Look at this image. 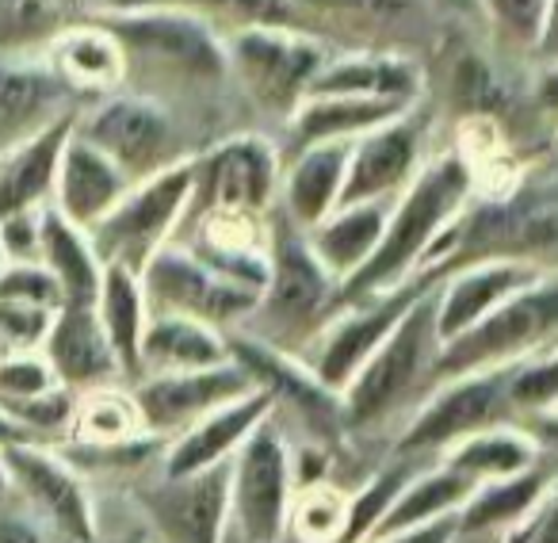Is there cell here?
Wrapping results in <instances>:
<instances>
[{
	"instance_id": "7dc6e473",
	"label": "cell",
	"mask_w": 558,
	"mask_h": 543,
	"mask_svg": "<svg viewBox=\"0 0 558 543\" xmlns=\"http://www.w3.org/2000/svg\"><path fill=\"white\" fill-rule=\"evenodd\" d=\"M303 12H322V16H344V20H405L421 9L417 0H295Z\"/></svg>"
},
{
	"instance_id": "d590c367",
	"label": "cell",
	"mask_w": 558,
	"mask_h": 543,
	"mask_svg": "<svg viewBox=\"0 0 558 543\" xmlns=\"http://www.w3.org/2000/svg\"><path fill=\"white\" fill-rule=\"evenodd\" d=\"M444 463L482 486V482L512 479V474L532 471L539 463V451H535L532 436L517 421H505V425H489L482 433L466 436V441L451 444L444 451Z\"/></svg>"
},
{
	"instance_id": "f1b7e54d",
	"label": "cell",
	"mask_w": 558,
	"mask_h": 543,
	"mask_svg": "<svg viewBox=\"0 0 558 543\" xmlns=\"http://www.w3.org/2000/svg\"><path fill=\"white\" fill-rule=\"evenodd\" d=\"M226 360H230V345L222 329L184 318V314H149L146 337H142V375L199 372V367H218Z\"/></svg>"
},
{
	"instance_id": "d6986e66",
	"label": "cell",
	"mask_w": 558,
	"mask_h": 543,
	"mask_svg": "<svg viewBox=\"0 0 558 543\" xmlns=\"http://www.w3.org/2000/svg\"><path fill=\"white\" fill-rule=\"evenodd\" d=\"M271 413H276V402L264 390H248V395L218 406L215 413L199 418L195 425H187L184 433H177L165 444L161 474L165 479H187V474L226 467Z\"/></svg>"
},
{
	"instance_id": "db71d44e",
	"label": "cell",
	"mask_w": 558,
	"mask_h": 543,
	"mask_svg": "<svg viewBox=\"0 0 558 543\" xmlns=\"http://www.w3.org/2000/svg\"><path fill=\"white\" fill-rule=\"evenodd\" d=\"M81 9H88L93 20H111V16H126V12L146 9V0H77Z\"/></svg>"
},
{
	"instance_id": "cb8c5ba5",
	"label": "cell",
	"mask_w": 558,
	"mask_h": 543,
	"mask_svg": "<svg viewBox=\"0 0 558 543\" xmlns=\"http://www.w3.org/2000/svg\"><path fill=\"white\" fill-rule=\"evenodd\" d=\"M134 180L111 161L108 154L85 142L77 131L65 142L62 165H58V180H54V200L50 207L62 218H70L81 230H93L126 192H131Z\"/></svg>"
},
{
	"instance_id": "7402d4cb",
	"label": "cell",
	"mask_w": 558,
	"mask_h": 543,
	"mask_svg": "<svg viewBox=\"0 0 558 543\" xmlns=\"http://www.w3.org/2000/svg\"><path fill=\"white\" fill-rule=\"evenodd\" d=\"M77 131V111H62L47 126L0 149V222L24 210H43L54 200L65 142Z\"/></svg>"
},
{
	"instance_id": "9a60e30c",
	"label": "cell",
	"mask_w": 558,
	"mask_h": 543,
	"mask_svg": "<svg viewBox=\"0 0 558 543\" xmlns=\"http://www.w3.org/2000/svg\"><path fill=\"white\" fill-rule=\"evenodd\" d=\"M12 494H20L39 520L70 543H96V509L81 471L47 444H9L0 448Z\"/></svg>"
},
{
	"instance_id": "83f0119b",
	"label": "cell",
	"mask_w": 558,
	"mask_h": 543,
	"mask_svg": "<svg viewBox=\"0 0 558 543\" xmlns=\"http://www.w3.org/2000/svg\"><path fill=\"white\" fill-rule=\"evenodd\" d=\"M410 108L413 104L372 100V96H306L288 119L291 149L318 146V142H356Z\"/></svg>"
},
{
	"instance_id": "b9f144b4",
	"label": "cell",
	"mask_w": 558,
	"mask_h": 543,
	"mask_svg": "<svg viewBox=\"0 0 558 543\" xmlns=\"http://www.w3.org/2000/svg\"><path fill=\"white\" fill-rule=\"evenodd\" d=\"M0 299L35 303L47 306V311H62L65 306L62 288H58V280L43 261H12L9 268L0 272Z\"/></svg>"
},
{
	"instance_id": "4dcf8cb0",
	"label": "cell",
	"mask_w": 558,
	"mask_h": 543,
	"mask_svg": "<svg viewBox=\"0 0 558 543\" xmlns=\"http://www.w3.org/2000/svg\"><path fill=\"white\" fill-rule=\"evenodd\" d=\"M39 261L47 264L50 276L58 280L65 303H77V306L96 303L104 280V261L96 256L88 230H81L70 218H62L50 203L39 215Z\"/></svg>"
},
{
	"instance_id": "f907efd6",
	"label": "cell",
	"mask_w": 558,
	"mask_h": 543,
	"mask_svg": "<svg viewBox=\"0 0 558 543\" xmlns=\"http://www.w3.org/2000/svg\"><path fill=\"white\" fill-rule=\"evenodd\" d=\"M520 429L532 436V444H535L539 456L558 459V406L555 410H543V413H527Z\"/></svg>"
},
{
	"instance_id": "c3c4849f",
	"label": "cell",
	"mask_w": 558,
	"mask_h": 543,
	"mask_svg": "<svg viewBox=\"0 0 558 543\" xmlns=\"http://www.w3.org/2000/svg\"><path fill=\"white\" fill-rule=\"evenodd\" d=\"M39 215L43 210H24L0 222V249L12 261H39Z\"/></svg>"
},
{
	"instance_id": "6da1fadb",
	"label": "cell",
	"mask_w": 558,
	"mask_h": 543,
	"mask_svg": "<svg viewBox=\"0 0 558 543\" xmlns=\"http://www.w3.org/2000/svg\"><path fill=\"white\" fill-rule=\"evenodd\" d=\"M474 195H478L474 177L456 149L428 157L413 177V184L390 203L387 230H383V241L372 253V261L337 288V306L379 295V291H390L410 276H417L421 268L444 264V245H448L451 226L463 218Z\"/></svg>"
},
{
	"instance_id": "5b68a950",
	"label": "cell",
	"mask_w": 558,
	"mask_h": 543,
	"mask_svg": "<svg viewBox=\"0 0 558 543\" xmlns=\"http://www.w3.org/2000/svg\"><path fill=\"white\" fill-rule=\"evenodd\" d=\"M329 58L333 50L326 39L291 24H245L226 35L230 77H238L264 111L283 119L311 96Z\"/></svg>"
},
{
	"instance_id": "603a6c76",
	"label": "cell",
	"mask_w": 558,
	"mask_h": 543,
	"mask_svg": "<svg viewBox=\"0 0 558 543\" xmlns=\"http://www.w3.org/2000/svg\"><path fill=\"white\" fill-rule=\"evenodd\" d=\"M43 357L54 367L58 383L77 395L96 387H111L119 379V360L111 352L104 326L96 318V306H77L65 303L54 314V326H50L47 341H43Z\"/></svg>"
},
{
	"instance_id": "8d00e7d4",
	"label": "cell",
	"mask_w": 558,
	"mask_h": 543,
	"mask_svg": "<svg viewBox=\"0 0 558 543\" xmlns=\"http://www.w3.org/2000/svg\"><path fill=\"white\" fill-rule=\"evenodd\" d=\"M70 436H73V444L104 448V444H126L149 433H146V425H142V413H138V406H134L131 390L96 387L77 398V418H73Z\"/></svg>"
},
{
	"instance_id": "ee69618b",
	"label": "cell",
	"mask_w": 558,
	"mask_h": 543,
	"mask_svg": "<svg viewBox=\"0 0 558 543\" xmlns=\"http://www.w3.org/2000/svg\"><path fill=\"white\" fill-rule=\"evenodd\" d=\"M50 387H58V375L43 352H12L0 360V406L24 402Z\"/></svg>"
},
{
	"instance_id": "d6a6232c",
	"label": "cell",
	"mask_w": 558,
	"mask_h": 543,
	"mask_svg": "<svg viewBox=\"0 0 558 543\" xmlns=\"http://www.w3.org/2000/svg\"><path fill=\"white\" fill-rule=\"evenodd\" d=\"M474 490H478V482L451 471L448 463H436V467H428V471H417L402 486V494L395 497L387 517L375 524V532L367 543H383L398 532H410V528L433 524V520H440V517H456V512L471 502Z\"/></svg>"
},
{
	"instance_id": "1f68e13d",
	"label": "cell",
	"mask_w": 558,
	"mask_h": 543,
	"mask_svg": "<svg viewBox=\"0 0 558 543\" xmlns=\"http://www.w3.org/2000/svg\"><path fill=\"white\" fill-rule=\"evenodd\" d=\"M50 70L73 88H88V93H116L126 81V50L104 24H77L65 27L50 47Z\"/></svg>"
},
{
	"instance_id": "6f0895ef",
	"label": "cell",
	"mask_w": 558,
	"mask_h": 543,
	"mask_svg": "<svg viewBox=\"0 0 558 543\" xmlns=\"http://www.w3.org/2000/svg\"><path fill=\"white\" fill-rule=\"evenodd\" d=\"M226 543H241L238 535H233V528H230V532H226Z\"/></svg>"
},
{
	"instance_id": "816d5d0a",
	"label": "cell",
	"mask_w": 558,
	"mask_h": 543,
	"mask_svg": "<svg viewBox=\"0 0 558 543\" xmlns=\"http://www.w3.org/2000/svg\"><path fill=\"white\" fill-rule=\"evenodd\" d=\"M524 543H558V486H550V494L543 497V505L535 509V517L527 520V540Z\"/></svg>"
},
{
	"instance_id": "5bb4252c",
	"label": "cell",
	"mask_w": 558,
	"mask_h": 543,
	"mask_svg": "<svg viewBox=\"0 0 558 543\" xmlns=\"http://www.w3.org/2000/svg\"><path fill=\"white\" fill-rule=\"evenodd\" d=\"M226 345H230V360L241 364V372L253 379V387L271 395L276 413H295L303 425H311L318 433V441H333V436L349 433L344 429L341 395L333 387H326L299 352L276 349V345L260 341V337L245 334V329H230Z\"/></svg>"
},
{
	"instance_id": "8992f818",
	"label": "cell",
	"mask_w": 558,
	"mask_h": 543,
	"mask_svg": "<svg viewBox=\"0 0 558 543\" xmlns=\"http://www.w3.org/2000/svg\"><path fill=\"white\" fill-rule=\"evenodd\" d=\"M558 337V268L543 272L532 288L505 299L494 314L448 341L436 357L433 379L486 372V367H509L532 352L555 345Z\"/></svg>"
},
{
	"instance_id": "d4e9b609",
	"label": "cell",
	"mask_w": 558,
	"mask_h": 543,
	"mask_svg": "<svg viewBox=\"0 0 558 543\" xmlns=\"http://www.w3.org/2000/svg\"><path fill=\"white\" fill-rule=\"evenodd\" d=\"M352 142H318V146L295 149L291 165H283L279 180V215L295 222L299 230H314L322 218L341 207L344 177H349Z\"/></svg>"
},
{
	"instance_id": "f546056e",
	"label": "cell",
	"mask_w": 558,
	"mask_h": 543,
	"mask_svg": "<svg viewBox=\"0 0 558 543\" xmlns=\"http://www.w3.org/2000/svg\"><path fill=\"white\" fill-rule=\"evenodd\" d=\"M96 318L104 326L119 372L126 379H142V337L149 326V303L142 291V276L123 264H104L100 295H96Z\"/></svg>"
},
{
	"instance_id": "e575fe53",
	"label": "cell",
	"mask_w": 558,
	"mask_h": 543,
	"mask_svg": "<svg viewBox=\"0 0 558 543\" xmlns=\"http://www.w3.org/2000/svg\"><path fill=\"white\" fill-rule=\"evenodd\" d=\"M555 479L543 471L539 463L524 474L512 479L482 482L471 494V502L459 509V532H497V528H520L524 520H532L527 512H535L543 505V497L550 494Z\"/></svg>"
},
{
	"instance_id": "30bf717a",
	"label": "cell",
	"mask_w": 558,
	"mask_h": 543,
	"mask_svg": "<svg viewBox=\"0 0 558 543\" xmlns=\"http://www.w3.org/2000/svg\"><path fill=\"white\" fill-rule=\"evenodd\" d=\"M138 276L149 314H184V318L207 322L222 334L245 326L260 303L256 291L218 276L184 241H169L165 249H157Z\"/></svg>"
},
{
	"instance_id": "8fae6325",
	"label": "cell",
	"mask_w": 558,
	"mask_h": 543,
	"mask_svg": "<svg viewBox=\"0 0 558 543\" xmlns=\"http://www.w3.org/2000/svg\"><path fill=\"white\" fill-rule=\"evenodd\" d=\"M77 134L108 154L134 184L187 157L180 154L177 119L169 108L142 93H108L93 111L77 116Z\"/></svg>"
},
{
	"instance_id": "9c48e42d",
	"label": "cell",
	"mask_w": 558,
	"mask_h": 543,
	"mask_svg": "<svg viewBox=\"0 0 558 543\" xmlns=\"http://www.w3.org/2000/svg\"><path fill=\"white\" fill-rule=\"evenodd\" d=\"M104 24L126 50V62H146L154 70L177 73L195 85H218L230 77L226 35L215 24L184 9H138L126 16L93 20Z\"/></svg>"
},
{
	"instance_id": "484cf974",
	"label": "cell",
	"mask_w": 558,
	"mask_h": 543,
	"mask_svg": "<svg viewBox=\"0 0 558 543\" xmlns=\"http://www.w3.org/2000/svg\"><path fill=\"white\" fill-rule=\"evenodd\" d=\"M311 96H372V100L421 104L425 70L398 50H344L322 65Z\"/></svg>"
},
{
	"instance_id": "60d3db41",
	"label": "cell",
	"mask_w": 558,
	"mask_h": 543,
	"mask_svg": "<svg viewBox=\"0 0 558 543\" xmlns=\"http://www.w3.org/2000/svg\"><path fill=\"white\" fill-rule=\"evenodd\" d=\"M77 390L70 387H50L35 398H24V402H9L0 406V410L9 413L16 425H24L27 433L35 436L39 444L54 441V436H65L73 429V418H77Z\"/></svg>"
},
{
	"instance_id": "7bdbcfd3",
	"label": "cell",
	"mask_w": 558,
	"mask_h": 543,
	"mask_svg": "<svg viewBox=\"0 0 558 543\" xmlns=\"http://www.w3.org/2000/svg\"><path fill=\"white\" fill-rule=\"evenodd\" d=\"M451 93H456V100L471 116H486V119H494L497 100H505L501 81H497V73L478 55H463L451 65Z\"/></svg>"
},
{
	"instance_id": "f6af8a7d",
	"label": "cell",
	"mask_w": 558,
	"mask_h": 543,
	"mask_svg": "<svg viewBox=\"0 0 558 543\" xmlns=\"http://www.w3.org/2000/svg\"><path fill=\"white\" fill-rule=\"evenodd\" d=\"M550 4L555 0H482V9L489 12V20L512 43H524V47H539L550 20Z\"/></svg>"
},
{
	"instance_id": "f35d334b",
	"label": "cell",
	"mask_w": 558,
	"mask_h": 543,
	"mask_svg": "<svg viewBox=\"0 0 558 543\" xmlns=\"http://www.w3.org/2000/svg\"><path fill=\"white\" fill-rule=\"evenodd\" d=\"M512 413H543L558 406V345L532 352V357L517 360L509 367V383H505Z\"/></svg>"
},
{
	"instance_id": "3957f363",
	"label": "cell",
	"mask_w": 558,
	"mask_h": 543,
	"mask_svg": "<svg viewBox=\"0 0 558 543\" xmlns=\"http://www.w3.org/2000/svg\"><path fill=\"white\" fill-rule=\"evenodd\" d=\"M444 341L436 329V291H428L410 314L395 326V334L372 352L364 367L341 390L344 429L379 425L395 410H402L436 372Z\"/></svg>"
},
{
	"instance_id": "44dd1931",
	"label": "cell",
	"mask_w": 558,
	"mask_h": 543,
	"mask_svg": "<svg viewBox=\"0 0 558 543\" xmlns=\"http://www.w3.org/2000/svg\"><path fill=\"white\" fill-rule=\"evenodd\" d=\"M187 222V218H184ZM195 233L184 241L203 264L226 276V280L241 283V288L260 295L268 283V215H248V210H203L192 215Z\"/></svg>"
},
{
	"instance_id": "7c38bea8",
	"label": "cell",
	"mask_w": 558,
	"mask_h": 543,
	"mask_svg": "<svg viewBox=\"0 0 558 543\" xmlns=\"http://www.w3.org/2000/svg\"><path fill=\"white\" fill-rule=\"evenodd\" d=\"M509 367H486V372L440 379V387H433V395L421 402V410L398 436V456H433V451L444 456L451 444L489 425H505L512 418L509 395H505Z\"/></svg>"
},
{
	"instance_id": "7a4b0ae2",
	"label": "cell",
	"mask_w": 558,
	"mask_h": 543,
	"mask_svg": "<svg viewBox=\"0 0 558 543\" xmlns=\"http://www.w3.org/2000/svg\"><path fill=\"white\" fill-rule=\"evenodd\" d=\"M268 283L260 291L253 318L245 322V334L276 345V349L295 352V345H306L337 306L341 283L329 276V268L318 261V253L306 241V230L288 222L283 215L268 218Z\"/></svg>"
},
{
	"instance_id": "681fc988",
	"label": "cell",
	"mask_w": 558,
	"mask_h": 543,
	"mask_svg": "<svg viewBox=\"0 0 558 543\" xmlns=\"http://www.w3.org/2000/svg\"><path fill=\"white\" fill-rule=\"evenodd\" d=\"M0 543H47V535H43V524L32 509H16L4 497L0 502Z\"/></svg>"
},
{
	"instance_id": "4316f807",
	"label": "cell",
	"mask_w": 558,
	"mask_h": 543,
	"mask_svg": "<svg viewBox=\"0 0 558 543\" xmlns=\"http://www.w3.org/2000/svg\"><path fill=\"white\" fill-rule=\"evenodd\" d=\"M390 203L395 200H375V203H344L329 218H322L314 230H306V241L318 253V261L329 268L337 283L352 280L372 253L379 249L383 230H387Z\"/></svg>"
},
{
	"instance_id": "e0dca14e",
	"label": "cell",
	"mask_w": 558,
	"mask_h": 543,
	"mask_svg": "<svg viewBox=\"0 0 558 543\" xmlns=\"http://www.w3.org/2000/svg\"><path fill=\"white\" fill-rule=\"evenodd\" d=\"M428 138V119L421 104L402 111L390 123L367 131L364 138L352 142L349 154V177H344V203H375V200H398L413 177L421 172Z\"/></svg>"
},
{
	"instance_id": "ab89813d",
	"label": "cell",
	"mask_w": 558,
	"mask_h": 543,
	"mask_svg": "<svg viewBox=\"0 0 558 543\" xmlns=\"http://www.w3.org/2000/svg\"><path fill=\"white\" fill-rule=\"evenodd\" d=\"M146 9H184L195 16H226L245 24H291L299 27V4L295 0H146Z\"/></svg>"
},
{
	"instance_id": "4fadbf2b",
	"label": "cell",
	"mask_w": 558,
	"mask_h": 543,
	"mask_svg": "<svg viewBox=\"0 0 558 543\" xmlns=\"http://www.w3.org/2000/svg\"><path fill=\"white\" fill-rule=\"evenodd\" d=\"M283 180V157L264 134H230L192 157V207L203 210H248L271 215Z\"/></svg>"
},
{
	"instance_id": "bcb514c9",
	"label": "cell",
	"mask_w": 558,
	"mask_h": 543,
	"mask_svg": "<svg viewBox=\"0 0 558 543\" xmlns=\"http://www.w3.org/2000/svg\"><path fill=\"white\" fill-rule=\"evenodd\" d=\"M54 314L58 311H47V306L0 299V337L12 352H39L54 326Z\"/></svg>"
},
{
	"instance_id": "ffe728a7",
	"label": "cell",
	"mask_w": 558,
	"mask_h": 543,
	"mask_svg": "<svg viewBox=\"0 0 558 543\" xmlns=\"http://www.w3.org/2000/svg\"><path fill=\"white\" fill-rule=\"evenodd\" d=\"M543 272L547 268H539V264L509 261V256L456 264L444 276L440 288H436V329H440V341L448 345L471 326H478L505 299L532 288Z\"/></svg>"
},
{
	"instance_id": "52a82bcc",
	"label": "cell",
	"mask_w": 558,
	"mask_h": 543,
	"mask_svg": "<svg viewBox=\"0 0 558 543\" xmlns=\"http://www.w3.org/2000/svg\"><path fill=\"white\" fill-rule=\"evenodd\" d=\"M192 207V157L131 184V192L88 230L104 264L142 272L157 249H165L184 226Z\"/></svg>"
},
{
	"instance_id": "277c9868",
	"label": "cell",
	"mask_w": 558,
	"mask_h": 543,
	"mask_svg": "<svg viewBox=\"0 0 558 543\" xmlns=\"http://www.w3.org/2000/svg\"><path fill=\"white\" fill-rule=\"evenodd\" d=\"M448 264H433V268H421L417 276H410L405 283L379 295L356 299V303L337 306L326 318V326L303 345V360L311 364V372L318 375L326 387H333L341 395L352 383V375L372 360V352L395 334V326L428 295L444 283L448 276Z\"/></svg>"
},
{
	"instance_id": "ac0fdd59",
	"label": "cell",
	"mask_w": 558,
	"mask_h": 543,
	"mask_svg": "<svg viewBox=\"0 0 558 543\" xmlns=\"http://www.w3.org/2000/svg\"><path fill=\"white\" fill-rule=\"evenodd\" d=\"M165 543H226L230 532V463L187 479L154 482L138 494Z\"/></svg>"
},
{
	"instance_id": "f5cc1de1",
	"label": "cell",
	"mask_w": 558,
	"mask_h": 543,
	"mask_svg": "<svg viewBox=\"0 0 558 543\" xmlns=\"http://www.w3.org/2000/svg\"><path fill=\"white\" fill-rule=\"evenodd\" d=\"M459 535V512L456 517H440L433 524H421V528H410V532H398L383 543H451Z\"/></svg>"
},
{
	"instance_id": "11a10c76",
	"label": "cell",
	"mask_w": 558,
	"mask_h": 543,
	"mask_svg": "<svg viewBox=\"0 0 558 543\" xmlns=\"http://www.w3.org/2000/svg\"><path fill=\"white\" fill-rule=\"evenodd\" d=\"M524 540H527V520H524V524H520V528H512V532L505 535L501 543H524Z\"/></svg>"
},
{
	"instance_id": "680465c9",
	"label": "cell",
	"mask_w": 558,
	"mask_h": 543,
	"mask_svg": "<svg viewBox=\"0 0 558 543\" xmlns=\"http://www.w3.org/2000/svg\"><path fill=\"white\" fill-rule=\"evenodd\" d=\"M555 146H558V131H555Z\"/></svg>"
},
{
	"instance_id": "836d02e7",
	"label": "cell",
	"mask_w": 558,
	"mask_h": 543,
	"mask_svg": "<svg viewBox=\"0 0 558 543\" xmlns=\"http://www.w3.org/2000/svg\"><path fill=\"white\" fill-rule=\"evenodd\" d=\"M65 88L70 85L50 65L4 62L0 58V131H9L12 142H16L47 126L50 119L70 111L62 108Z\"/></svg>"
},
{
	"instance_id": "74e56055",
	"label": "cell",
	"mask_w": 558,
	"mask_h": 543,
	"mask_svg": "<svg viewBox=\"0 0 558 543\" xmlns=\"http://www.w3.org/2000/svg\"><path fill=\"white\" fill-rule=\"evenodd\" d=\"M349 528V494L333 482H318L295 494L291 505V528L299 543H341Z\"/></svg>"
},
{
	"instance_id": "9f6ffc18",
	"label": "cell",
	"mask_w": 558,
	"mask_h": 543,
	"mask_svg": "<svg viewBox=\"0 0 558 543\" xmlns=\"http://www.w3.org/2000/svg\"><path fill=\"white\" fill-rule=\"evenodd\" d=\"M4 497H12V482H9V471H4V463H0V502Z\"/></svg>"
},
{
	"instance_id": "ba28073f",
	"label": "cell",
	"mask_w": 558,
	"mask_h": 543,
	"mask_svg": "<svg viewBox=\"0 0 558 543\" xmlns=\"http://www.w3.org/2000/svg\"><path fill=\"white\" fill-rule=\"evenodd\" d=\"M295 463L276 413L230 459V528L241 543H283L295 505Z\"/></svg>"
},
{
	"instance_id": "2e32d148",
	"label": "cell",
	"mask_w": 558,
	"mask_h": 543,
	"mask_svg": "<svg viewBox=\"0 0 558 543\" xmlns=\"http://www.w3.org/2000/svg\"><path fill=\"white\" fill-rule=\"evenodd\" d=\"M253 379L241 372V364L226 360L218 367H199V372H161V375H142L131 387V398L142 413V425L149 436L165 441V436L184 433L199 418L215 413L218 406L233 402V398L248 395Z\"/></svg>"
}]
</instances>
